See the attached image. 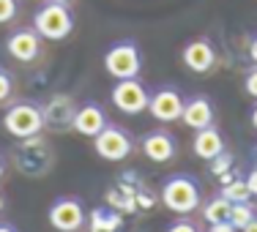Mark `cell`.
I'll list each match as a JSON object with an SVG mask.
<instances>
[{"label": "cell", "mask_w": 257, "mask_h": 232, "mask_svg": "<svg viewBox=\"0 0 257 232\" xmlns=\"http://www.w3.org/2000/svg\"><path fill=\"white\" fill-rule=\"evenodd\" d=\"M162 205L167 207V210L178 213V216L194 213L200 205H203V188H200V180L192 178V175H186V172L170 175V178L162 183Z\"/></svg>", "instance_id": "cell-1"}, {"label": "cell", "mask_w": 257, "mask_h": 232, "mask_svg": "<svg viewBox=\"0 0 257 232\" xmlns=\"http://www.w3.org/2000/svg\"><path fill=\"white\" fill-rule=\"evenodd\" d=\"M14 164L25 178H41L52 169L55 150L41 134H36V137L20 139V145L14 150Z\"/></svg>", "instance_id": "cell-2"}, {"label": "cell", "mask_w": 257, "mask_h": 232, "mask_svg": "<svg viewBox=\"0 0 257 232\" xmlns=\"http://www.w3.org/2000/svg\"><path fill=\"white\" fill-rule=\"evenodd\" d=\"M104 71L112 79H134L143 71V50L134 39L115 41L104 52Z\"/></svg>", "instance_id": "cell-3"}, {"label": "cell", "mask_w": 257, "mask_h": 232, "mask_svg": "<svg viewBox=\"0 0 257 232\" xmlns=\"http://www.w3.org/2000/svg\"><path fill=\"white\" fill-rule=\"evenodd\" d=\"M33 28L39 30L41 39H50V41H63L71 36L74 30V14H71L69 3H52L47 0L33 17Z\"/></svg>", "instance_id": "cell-4"}, {"label": "cell", "mask_w": 257, "mask_h": 232, "mask_svg": "<svg viewBox=\"0 0 257 232\" xmlns=\"http://www.w3.org/2000/svg\"><path fill=\"white\" fill-rule=\"evenodd\" d=\"M3 129L17 139H28L41 134V129H44L41 107L33 101H14L3 115Z\"/></svg>", "instance_id": "cell-5"}, {"label": "cell", "mask_w": 257, "mask_h": 232, "mask_svg": "<svg viewBox=\"0 0 257 232\" xmlns=\"http://www.w3.org/2000/svg\"><path fill=\"white\" fill-rule=\"evenodd\" d=\"M93 150L99 158H104V161L118 164V161H126V158L134 153V139L126 129H120V126H115V123H107L93 137Z\"/></svg>", "instance_id": "cell-6"}, {"label": "cell", "mask_w": 257, "mask_h": 232, "mask_svg": "<svg viewBox=\"0 0 257 232\" xmlns=\"http://www.w3.org/2000/svg\"><path fill=\"white\" fill-rule=\"evenodd\" d=\"M148 88L140 82V77L134 79H115L112 90H109V101L115 104V109L123 115H143L148 112Z\"/></svg>", "instance_id": "cell-7"}, {"label": "cell", "mask_w": 257, "mask_h": 232, "mask_svg": "<svg viewBox=\"0 0 257 232\" xmlns=\"http://www.w3.org/2000/svg\"><path fill=\"white\" fill-rule=\"evenodd\" d=\"M47 221L58 232H79L88 221V216H85V207L77 197H58L47 210Z\"/></svg>", "instance_id": "cell-8"}, {"label": "cell", "mask_w": 257, "mask_h": 232, "mask_svg": "<svg viewBox=\"0 0 257 232\" xmlns=\"http://www.w3.org/2000/svg\"><path fill=\"white\" fill-rule=\"evenodd\" d=\"M77 115V104L69 93H52L50 99L41 104V118H44V129L50 131H69Z\"/></svg>", "instance_id": "cell-9"}, {"label": "cell", "mask_w": 257, "mask_h": 232, "mask_svg": "<svg viewBox=\"0 0 257 232\" xmlns=\"http://www.w3.org/2000/svg\"><path fill=\"white\" fill-rule=\"evenodd\" d=\"M183 96L178 88H173V85H162V88H156L154 93H151L148 99V112L151 118L159 120V123H175V120H181V112H183Z\"/></svg>", "instance_id": "cell-10"}, {"label": "cell", "mask_w": 257, "mask_h": 232, "mask_svg": "<svg viewBox=\"0 0 257 232\" xmlns=\"http://www.w3.org/2000/svg\"><path fill=\"white\" fill-rule=\"evenodd\" d=\"M140 150L148 161L154 164H167L178 156V139L173 137L167 129H154L148 134H143L140 139Z\"/></svg>", "instance_id": "cell-11"}, {"label": "cell", "mask_w": 257, "mask_h": 232, "mask_svg": "<svg viewBox=\"0 0 257 232\" xmlns=\"http://www.w3.org/2000/svg\"><path fill=\"white\" fill-rule=\"evenodd\" d=\"M181 60L192 74H211L216 69V50L208 39H192L181 50Z\"/></svg>", "instance_id": "cell-12"}, {"label": "cell", "mask_w": 257, "mask_h": 232, "mask_svg": "<svg viewBox=\"0 0 257 232\" xmlns=\"http://www.w3.org/2000/svg\"><path fill=\"white\" fill-rule=\"evenodd\" d=\"M6 52L9 58L20 60V63H33L41 55V36L36 28H20L6 39Z\"/></svg>", "instance_id": "cell-13"}, {"label": "cell", "mask_w": 257, "mask_h": 232, "mask_svg": "<svg viewBox=\"0 0 257 232\" xmlns=\"http://www.w3.org/2000/svg\"><path fill=\"white\" fill-rule=\"evenodd\" d=\"M213 118H216V112H213V104H211L208 96L197 93V96H189V99L183 101L181 123L189 126L192 131H200V129L213 126Z\"/></svg>", "instance_id": "cell-14"}, {"label": "cell", "mask_w": 257, "mask_h": 232, "mask_svg": "<svg viewBox=\"0 0 257 232\" xmlns=\"http://www.w3.org/2000/svg\"><path fill=\"white\" fill-rule=\"evenodd\" d=\"M107 123H109V120H107V115H104V109L99 107V104H96V101H85V104H79V107H77L71 131H77L79 137H90V139H93Z\"/></svg>", "instance_id": "cell-15"}, {"label": "cell", "mask_w": 257, "mask_h": 232, "mask_svg": "<svg viewBox=\"0 0 257 232\" xmlns=\"http://www.w3.org/2000/svg\"><path fill=\"white\" fill-rule=\"evenodd\" d=\"M192 150L197 158L203 161H213L219 153H224V137L216 126H208V129H200L194 131V142H192Z\"/></svg>", "instance_id": "cell-16"}, {"label": "cell", "mask_w": 257, "mask_h": 232, "mask_svg": "<svg viewBox=\"0 0 257 232\" xmlns=\"http://www.w3.org/2000/svg\"><path fill=\"white\" fill-rule=\"evenodd\" d=\"M88 224H90V232H118L123 218L115 207H96L88 216Z\"/></svg>", "instance_id": "cell-17"}, {"label": "cell", "mask_w": 257, "mask_h": 232, "mask_svg": "<svg viewBox=\"0 0 257 232\" xmlns=\"http://www.w3.org/2000/svg\"><path fill=\"white\" fill-rule=\"evenodd\" d=\"M222 197H227L230 202H249L252 199V191H249L246 186V178H241V175H222Z\"/></svg>", "instance_id": "cell-18"}, {"label": "cell", "mask_w": 257, "mask_h": 232, "mask_svg": "<svg viewBox=\"0 0 257 232\" xmlns=\"http://www.w3.org/2000/svg\"><path fill=\"white\" fill-rule=\"evenodd\" d=\"M230 213H232V202L227 197H222V194H213V197L203 205V218L208 224L230 221Z\"/></svg>", "instance_id": "cell-19"}, {"label": "cell", "mask_w": 257, "mask_h": 232, "mask_svg": "<svg viewBox=\"0 0 257 232\" xmlns=\"http://www.w3.org/2000/svg\"><path fill=\"white\" fill-rule=\"evenodd\" d=\"M254 216H257V213H254L252 202H232V213H230V224H232V227L243 229Z\"/></svg>", "instance_id": "cell-20"}, {"label": "cell", "mask_w": 257, "mask_h": 232, "mask_svg": "<svg viewBox=\"0 0 257 232\" xmlns=\"http://www.w3.org/2000/svg\"><path fill=\"white\" fill-rule=\"evenodd\" d=\"M14 96V74L6 66H0V104Z\"/></svg>", "instance_id": "cell-21"}, {"label": "cell", "mask_w": 257, "mask_h": 232, "mask_svg": "<svg viewBox=\"0 0 257 232\" xmlns=\"http://www.w3.org/2000/svg\"><path fill=\"white\" fill-rule=\"evenodd\" d=\"M211 164V175H216V178H222V175H227L230 169H232V156L224 150V153H219L213 161H208Z\"/></svg>", "instance_id": "cell-22"}, {"label": "cell", "mask_w": 257, "mask_h": 232, "mask_svg": "<svg viewBox=\"0 0 257 232\" xmlns=\"http://www.w3.org/2000/svg\"><path fill=\"white\" fill-rule=\"evenodd\" d=\"M20 11V0H0V25L11 22Z\"/></svg>", "instance_id": "cell-23"}, {"label": "cell", "mask_w": 257, "mask_h": 232, "mask_svg": "<svg viewBox=\"0 0 257 232\" xmlns=\"http://www.w3.org/2000/svg\"><path fill=\"white\" fill-rule=\"evenodd\" d=\"M243 90H246L249 99L257 101V66L252 63V69L246 71V77H243Z\"/></svg>", "instance_id": "cell-24"}, {"label": "cell", "mask_w": 257, "mask_h": 232, "mask_svg": "<svg viewBox=\"0 0 257 232\" xmlns=\"http://www.w3.org/2000/svg\"><path fill=\"white\" fill-rule=\"evenodd\" d=\"M167 232H200V227L194 221H189V218H178V221H173L167 227Z\"/></svg>", "instance_id": "cell-25"}, {"label": "cell", "mask_w": 257, "mask_h": 232, "mask_svg": "<svg viewBox=\"0 0 257 232\" xmlns=\"http://www.w3.org/2000/svg\"><path fill=\"white\" fill-rule=\"evenodd\" d=\"M246 186H249V191H252V197H257V167L246 172Z\"/></svg>", "instance_id": "cell-26"}, {"label": "cell", "mask_w": 257, "mask_h": 232, "mask_svg": "<svg viewBox=\"0 0 257 232\" xmlns=\"http://www.w3.org/2000/svg\"><path fill=\"white\" fill-rule=\"evenodd\" d=\"M208 232H241L238 227H232L230 221H219V224H211V229Z\"/></svg>", "instance_id": "cell-27"}, {"label": "cell", "mask_w": 257, "mask_h": 232, "mask_svg": "<svg viewBox=\"0 0 257 232\" xmlns=\"http://www.w3.org/2000/svg\"><path fill=\"white\" fill-rule=\"evenodd\" d=\"M249 60L257 66V33L252 36V41H249Z\"/></svg>", "instance_id": "cell-28"}, {"label": "cell", "mask_w": 257, "mask_h": 232, "mask_svg": "<svg viewBox=\"0 0 257 232\" xmlns=\"http://www.w3.org/2000/svg\"><path fill=\"white\" fill-rule=\"evenodd\" d=\"M249 123H252V129L257 131V101H254V107H252V112H249Z\"/></svg>", "instance_id": "cell-29"}, {"label": "cell", "mask_w": 257, "mask_h": 232, "mask_svg": "<svg viewBox=\"0 0 257 232\" xmlns=\"http://www.w3.org/2000/svg\"><path fill=\"white\" fill-rule=\"evenodd\" d=\"M241 232H257V216H254L252 221H249V224H246V227H243Z\"/></svg>", "instance_id": "cell-30"}, {"label": "cell", "mask_w": 257, "mask_h": 232, "mask_svg": "<svg viewBox=\"0 0 257 232\" xmlns=\"http://www.w3.org/2000/svg\"><path fill=\"white\" fill-rule=\"evenodd\" d=\"M0 232H17V229H14V224H9V221H0Z\"/></svg>", "instance_id": "cell-31"}, {"label": "cell", "mask_w": 257, "mask_h": 232, "mask_svg": "<svg viewBox=\"0 0 257 232\" xmlns=\"http://www.w3.org/2000/svg\"><path fill=\"white\" fill-rule=\"evenodd\" d=\"M6 175V161H3V156H0V178Z\"/></svg>", "instance_id": "cell-32"}, {"label": "cell", "mask_w": 257, "mask_h": 232, "mask_svg": "<svg viewBox=\"0 0 257 232\" xmlns=\"http://www.w3.org/2000/svg\"><path fill=\"white\" fill-rule=\"evenodd\" d=\"M6 207V199H3V191H0V210Z\"/></svg>", "instance_id": "cell-33"}, {"label": "cell", "mask_w": 257, "mask_h": 232, "mask_svg": "<svg viewBox=\"0 0 257 232\" xmlns=\"http://www.w3.org/2000/svg\"><path fill=\"white\" fill-rule=\"evenodd\" d=\"M52 3H71V0H52Z\"/></svg>", "instance_id": "cell-34"}, {"label": "cell", "mask_w": 257, "mask_h": 232, "mask_svg": "<svg viewBox=\"0 0 257 232\" xmlns=\"http://www.w3.org/2000/svg\"><path fill=\"white\" fill-rule=\"evenodd\" d=\"M254 156H257V145H254Z\"/></svg>", "instance_id": "cell-35"}]
</instances>
